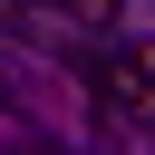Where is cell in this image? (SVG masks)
I'll list each match as a JSON object with an SVG mask.
<instances>
[{
	"instance_id": "2",
	"label": "cell",
	"mask_w": 155,
	"mask_h": 155,
	"mask_svg": "<svg viewBox=\"0 0 155 155\" xmlns=\"http://www.w3.org/2000/svg\"><path fill=\"white\" fill-rule=\"evenodd\" d=\"M39 10H58V19H78V0H39Z\"/></svg>"
},
{
	"instance_id": "1",
	"label": "cell",
	"mask_w": 155,
	"mask_h": 155,
	"mask_svg": "<svg viewBox=\"0 0 155 155\" xmlns=\"http://www.w3.org/2000/svg\"><path fill=\"white\" fill-rule=\"evenodd\" d=\"M78 29H116V0H78Z\"/></svg>"
}]
</instances>
